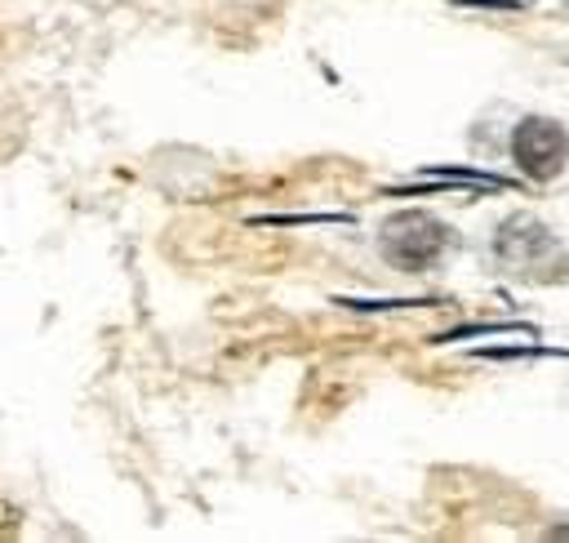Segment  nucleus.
Listing matches in <instances>:
<instances>
[{
	"mask_svg": "<svg viewBox=\"0 0 569 543\" xmlns=\"http://www.w3.org/2000/svg\"><path fill=\"white\" fill-rule=\"evenodd\" d=\"M511 160L525 178L533 182H547L565 169L569 160V134L547 120V116H525L516 129H511Z\"/></svg>",
	"mask_w": 569,
	"mask_h": 543,
	"instance_id": "3",
	"label": "nucleus"
},
{
	"mask_svg": "<svg viewBox=\"0 0 569 543\" xmlns=\"http://www.w3.org/2000/svg\"><path fill=\"white\" fill-rule=\"evenodd\" d=\"M382 258L400 272H427L440 263V254L449 249V227L422 209H405V214H391L382 223Z\"/></svg>",
	"mask_w": 569,
	"mask_h": 543,
	"instance_id": "1",
	"label": "nucleus"
},
{
	"mask_svg": "<svg viewBox=\"0 0 569 543\" xmlns=\"http://www.w3.org/2000/svg\"><path fill=\"white\" fill-rule=\"evenodd\" d=\"M502 267L520 272V276H533V280H551L565 272V254H560V240L529 214H516L498 227V240H493Z\"/></svg>",
	"mask_w": 569,
	"mask_h": 543,
	"instance_id": "2",
	"label": "nucleus"
}]
</instances>
